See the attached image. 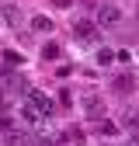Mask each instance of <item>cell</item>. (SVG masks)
<instances>
[{"mask_svg": "<svg viewBox=\"0 0 139 146\" xmlns=\"http://www.w3.org/2000/svg\"><path fill=\"white\" fill-rule=\"evenodd\" d=\"M28 104L35 108V111H38L42 118H49L52 111H56V104H52V98L45 94V90H38V87H35V90H28Z\"/></svg>", "mask_w": 139, "mask_h": 146, "instance_id": "6da1fadb", "label": "cell"}, {"mask_svg": "<svg viewBox=\"0 0 139 146\" xmlns=\"http://www.w3.org/2000/svg\"><path fill=\"white\" fill-rule=\"evenodd\" d=\"M0 136H4L11 146H17V143H24V132L14 125V118H7V115H0Z\"/></svg>", "mask_w": 139, "mask_h": 146, "instance_id": "7a4b0ae2", "label": "cell"}, {"mask_svg": "<svg viewBox=\"0 0 139 146\" xmlns=\"http://www.w3.org/2000/svg\"><path fill=\"white\" fill-rule=\"evenodd\" d=\"M73 35H77L80 45H94V42H97V25H94V21H77Z\"/></svg>", "mask_w": 139, "mask_h": 146, "instance_id": "3957f363", "label": "cell"}, {"mask_svg": "<svg viewBox=\"0 0 139 146\" xmlns=\"http://www.w3.org/2000/svg\"><path fill=\"white\" fill-rule=\"evenodd\" d=\"M118 21H122V11H118L115 4H104V7L97 11V25L108 28V25H118Z\"/></svg>", "mask_w": 139, "mask_h": 146, "instance_id": "277c9868", "label": "cell"}, {"mask_svg": "<svg viewBox=\"0 0 139 146\" xmlns=\"http://www.w3.org/2000/svg\"><path fill=\"white\" fill-rule=\"evenodd\" d=\"M21 122H24V125H28V129H35V125H42V122H45V118H42V115H38V111H35V108H31V104H28V101H24V104H21Z\"/></svg>", "mask_w": 139, "mask_h": 146, "instance_id": "5b68a950", "label": "cell"}, {"mask_svg": "<svg viewBox=\"0 0 139 146\" xmlns=\"http://www.w3.org/2000/svg\"><path fill=\"white\" fill-rule=\"evenodd\" d=\"M0 21H4V25H17V21H21L17 7H14V4H4V7H0Z\"/></svg>", "mask_w": 139, "mask_h": 146, "instance_id": "8992f818", "label": "cell"}, {"mask_svg": "<svg viewBox=\"0 0 139 146\" xmlns=\"http://www.w3.org/2000/svg\"><path fill=\"white\" fill-rule=\"evenodd\" d=\"M83 111H87V115H101V111H104V101L94 98V94H91V98H83Z\"/></svg>", "mask_w": 139, "mask_h": 146, "instance_id": "52a82bcc", "label": "cell"}, {"mask_svg": "<svg viewBox=\"0 0 139 146\" xmlns=\"http://www.w3.org/2000/svg\"><path fill=\"white\" fill-rule=\"evenodd\" d=\"M122 125H125L129 132H139V111H136V108H129V111L122 115Z\"/></svg>", "mask_w": 139, "mask_h": 146, "instance_id": "ba28073f", "label": "cell"}, {"mask_svg": "<svg viewBox=\"0 0 139 146\" xmlns=\"http://www.w3.org/2000/svg\"><path fill=\"white\" fill-rule=\"evenodd\" d=\"M111 87H115V90H122V94H132V90H136V80H132V77H115V80H111Z\"/></svg>", "mask_w": 139, "mask_h": 146, "instance_id": "9c48e42d", "label": "cell"}, {"mask_svg": "<svg viewBox=\"0 0 139 146\" xmlns=\"http://www.w3.org/2000/svg\"><path fill=\"white\" fill-rule=\"evenodd\" d=\"M31 28H35V31H52V21L38 14V17H31Z\"/></svg>", "mask_w": 139, "mask_h": 146, "instance_id": "30bf717a", "label": "cell"}, {"mask_svg": "<svg viewBox=\"0 0 139 146\" xmlns=\"http://www.w3.org/2000/svg\"><path fill=\"white\" fill-rule=\"evenodd\" d=\"M97 63H101V66L115 63V52H111V49H97Z\"/></svg>", "mask_w": 139, "mask_h": 146, "instance_id": "8fae6325", "label": "cell"}, {"mask_svg": "<svg viewBox=\"0 0 139 146\" xmlns=\"http://www.w3.org/2000/svg\"><path fill=\"white\" fill-rule=\"evenodd\" d=\"M52 4H56V7H70V4H73V0H52Z\"/></svg>", "mask_w": 139, "mask_h": 146, "instance_id": "7c38bea8", "label": "cell"}, {"mask_svg": "<svg viewBox=\"0 0 139 146\" xmlns=\"http://www.w3.org/2000/svg\"><path fill=\"white\" fill-rule=\"evenodd\" d=\"M4 104H7V98H4V90H0V111H4Z\"/></svg>", "mask_w": 139, "mask_h": 146, "instance_id": "4fadbf2b", "label": "cell"}, {"mask_svg": "<svg viewBox=\"0 0 139 146\" xmlns=\"http://www.w3.org/2000/svg\"><path fill=\"white\" fill-rule=\"evenodd\" d=\"M129 146H139V136H136V139H132V143H129Z\"/></svg>", "mask_w": 139, "mask_h": 146, "instance_id": "5bb4252c", "label": "cell"}, {"mask_svg": "<svg viewBox=\"0 0 139 146\" xmlns=\"http://www.w3.org/2000/svg\"><path fill=\"white\" fill-rule=\"evenodd\" d=\"M0 4H4V0H0Z\"/></svg>", "mask_w": 139, "mask_h": 146, "instance_id": "9a60e30c", "label": "cell"}]
</instances>
